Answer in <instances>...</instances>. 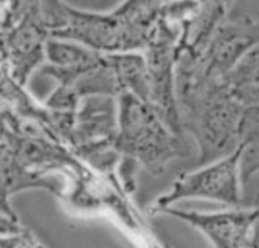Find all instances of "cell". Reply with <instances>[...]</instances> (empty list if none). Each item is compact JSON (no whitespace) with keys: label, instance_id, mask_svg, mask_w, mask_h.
Segmentation results:
<instances>
[{"label":"cell","instance_id":"1","mask_svg":"<svg viewBox=\"0 0 259 248\" xmlns=\"http://www.w3.org/2000/svg\"><path fill=\"white\" fill-rule=\"evenodd\" d=\"M117 107L114 145L119 156L154 175L162 174L172 160L186 156L182 134L169 125L151 102L122 91L117 96Z\"/></svg>","mask_w":259,"mask_h":248},{"label":"cell","instance_id":"2","mask_svg":"<svg viewBox=\"0 0 259 248\" xmlns=\"http://www.w3.org/2000/svg\"><path fill=\"white\" fill-rule=\"evenodd\" d=\"M242 146L233 153L209 162L206 166L182 174L169 189L159 196L150 212L162 213L183 200H210L227 206L242 204Z\"/></svg>","mask_w":259,"mask_h":248},{"label":"cell","instance_id":"3","mask_svg":"<svg viewBox=\"0 0 259 248\" xmlns=\"http://www.w3.org/2000/svg\"><path fill=\"white\" fill-rule=\"evenodd\" d=\"M162 213L171 215L201 231L213 248H245L250 246L253 227L259 216V206L215 213L183 210L172 206Z\"/></svg>","mask_w":259,"mask_h":248},{"label":"cell","instance_id":"4","mask_svg":"<svg viewBox=\"0 0 259 248\" xmlns=\"http://www.w3.org/2000/svg\"><path fill=\"white\" fill-rule=\"evenodd\" d=\"M0 248H43L29 231L0 234Z\"/></svg>","mask_w":259,"mask_h":248},{"label":"cell","instance_id":"5","mask_svg":"<svg viewBox=\"0 0 259 248\" xmlns=\"http://www.w3.org/2000/svg\"><path fill=\"white\" fill-rule=\"evenodd\" d=\"M38 8H40V0H11V10L20 19H23L26 14Z\"/></svg>","mask_w":259,"mask_h":248},{"label":"cell","instance_id":"6","mask_svg":"<svg viewBox=\"0 0 259 248\" xmlns=\"http://www.w3.org/2000/svg\"><path fill=\"white\" fill-rule=\"evenodd\" d=\"M250 248H259V216H257L254 227H253V233H251V239H250Z\"/></svg>","mask_w":259,"mask_h":248},{"label":"cell","instance_id":"7","mask_svg":"<svg viewBox=\"0 0 259 248\" xmlns=\"http://www.w3.org/2000/svg\"><path fill=\"white\" fill-rule=\"evenodd\" d=\"M145 243H147V248H166L162 242L156 240L154 237H148V239L145 240Z\"/></svg>","mask_w":259,"mask_h":248}]
</instances>
